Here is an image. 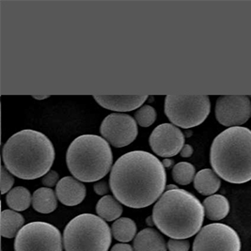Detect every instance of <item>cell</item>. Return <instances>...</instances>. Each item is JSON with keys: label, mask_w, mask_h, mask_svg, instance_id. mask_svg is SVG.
Returning <instances> with one entry per match:
<instances>
[{"label": "cell", "mask_w": 251, "mask_h": 251, "mask_svg": "<svg viewBox=\"0 0 251 251\" xmlns=\"http://www.w3.org/2000/svg\"><path fill=\"white\" fill-rule=\"evenodd\" d=\"M167 173L155 155L133 151L115 162L109 185L115 198L124 205L141 209L154 203L164 194Z\"/></svg>", "instance_id": "1"}, {"label": "cell", "mask_w": 251, "mask_h": 251, "mask_svg": "<svg viewBox=\"0 0 251 251\" xmlns=\"http://www.w3.org/2000/svg\"><path fill=\"white\" fill-rule=\"evenodd\" d=\"M2 157L5 168L12 175L23 180H35L50 172L55 160V148L46 135L26 129L8 139Z\"/></svg>", "instance_id": "2"}, {"label": "cell", "mask_w": 251, "mask_h": 251, "mask_svg": "<svg viewBox=\"0 0 251 251\" xmlns=\"http://www.w3.org/2000/svg\"><path fill=\"white\" fill-rule=\"evenodd\" d=\"M204 216L201 202L180 188L167 190L152 209L154 226L171 239H187L199 233Z\"/></svg>", "instance_id": "3"}, {"label": "cell", "mask_w": 251, "mask_h": 251, "mask_svg": "<svg viewBox=\"0 0 251 251\" xmlns=\"http://www.w3.org/2000/svg\"><path fill=\"white\" fill-rule=\"evenodd\" d=\"M210 162L214 172L230 183L251 181V131L229 127L217 136L211 146Z\"/></svg>", "instance_id": "4"}, {"label": "cell", "mask_w": 251, "mask_h": 251, "mask_svg": "<svg viewBox=\"0 0 251 251\" xmlns=\"http://www.w3.org/2000/svg\"><path fill=\"white\" fill-rule=\"evenodd\" d=\"M113 153L109 143L96 135L76 137L69 146L66 164L72 175L83 183L98 182L109 172Z\"/></svg>", "instance_id": "5"}, {"label": "cell", "mask_w": 251, "mask_h": 251, "mask_svg": "<svg viewBox=\"0 0 251 251\" xmlns=\"http://www.w3.org/2000/svg\"><path fill=\"white\" fill-rule=\"evenodd\" d=\"M112 231L103 218L82 214L73 218L63 231L65 251H108Z\"/></svg>", "instance_id": "6"}, {"label": "cell", "mask_w": 251, "mask_h": 251, "mask_svg": "<svg viewBox=\"0 0 251 251\" xmlns=\"http://www.w3.org/2000/svg\"><path fill=\"white\" fill-rule=\"evenodd\" d=\"M211 111L207 95H168L165 113L175 126L189 129L201 125Z\"/></svg>", "instance_id": "7"}, {"label": "cell", "mask_w": 251, "mask_h": 251, "mask_svg": "<svg viewBox=\"0 0 251 251\" xmlns=\"http://www.w3.org/2000/svg\"><path fill=\"white\" fill-rule=\"evenodd\" d=\"M15 251H63V239L52 224L37 221L25 225L14 241Z\"/></svg>", "instance_id": "8"}, {"label": "cell", "mask_w": 251, "mask_h": 251, "mask_svg": "<svg viewBox=\"0 0 251 251\" xmlns=\"http://www.w3.org/2000/svg\"><path fill=\"white\" fill-rule=\"evenodd\" d=\"M239 235L222 223L206 225L199 231L193 243V251H240Z\"/></svg>", "instance_id": "9"}, {"label": "cell", "mask_w": 251, "mask_h": 251, "mask_svg": "<svg viewBox=\"0 0 251 251\" xmlns=\"http://www.w3.org/2000/svg\"><path fill=\"white\" fill-rule=\"evenodd\" d=\"M137 121L130 115L113 113L103 119L100 132L115 148L130 145L137 137Z\"/></svg>", "instance_id": "10"}, {"label": "cell", "mask_w": 251, "mask_h": 251, "mask_svg": "<svg viewBox=\"0 0 251 251\" xmlns=\"http://www.w3.org/2000/svg\"><path fill=\"white\" fill-rule=\"evenodd\" d=\"M251 115V100L246 95H224L217 100L216 118L222 126H242L249 121Z\"/></svg>", "instance_id": "11"}, {"label": "cell", "mask_w": 251, "mask_h": 251, "mask_svg": "<svg viewBox=\"0 0 251 251\" xmlns=\"http://www.w3.org/2000/svg\"><path fill=\"white\" fill-rule=\"evenodd\" d=\"M149 143L155 154L161 157H172L181 152L184 146L183 132L172 124H163L154 128Z\"/></svg>", "instance_id": "12"}, {"label": "cell", "mask_w": 251, "mask_h": 251, "mask_svg": "<svg viewBox=\"0 0 251 251\" xmlns=\"http://www.w3.org/2000/svg\"><path fill=\"white\" fill-rule=\"evenodd\" d=\"M93 98L102 107L118 112L133 111L140 108L147 101L148 95H94Z\"/></svg>", "instance_id": "13"}, {"label": "cell", "mask_w": 251, "mask_h": 251, "mask_svg": "<svg viewBox=\"0 0 251 251\" xmlns=\"http://www.w3.org/2000/svg\"><path fill=\"white\" fill-rule=\"evenodd\" d=\"M86 194L84 183L71 176L60 179L56 186L57 200L64 205H78L86 198Z\"/></svg>", "instance_id": "14"}, {"label": "cell", "mask_w": 251, "mask_h": 251, "mask_svg": "<svg viewBox=\"0 0 251 251\" xmlns=\"http://www.w3.org/2000/svg\"><path fill=\"white\" fill-rule=\"evenodd\" d=\"M165 239L152 228L140 230L134 240L135 251H167Z\"/></svg>", "instance_id": "15"}, {"label": "cell", "mask_w": 251, "mask_h": 251, "mask_svg": "<svg viewBox=\"0 0 251 251\" xmlns=\"http://www.w3.org/2000/svg\"><path fill=\"white\" fill-rule=\"evenodd\" d=\"M221 185L219 176L210 169L201 170L195 176L194 187L200 194L212 196L218 191Z\"/></svg>", "instance_id": "16"}, {"label": "cell", "mask_w": 251, "mask_h": 251, "mask_svg": "<svg viewBox=\"0 0 251 251\" xmlns=\"http://www.w3.org/2000/svg\"><path fill=\"white\" fill-rule=\"evenodd\" d=\"M203 207L206 217L213 221L221 220L229 213V202L222 195H212L206 198Z\"/></svg>", "instance_id": "17"}, {"label": "cell", "mask_w": 251, "mask_h": 251, "mask_svg": "<svg viewBox=\"0 0 251 251\" xmlns=\"http://www.w3.org/2000/svg\"><path fill=\"white\" fill-rule=\"evenodd\" d=\"M57 195L53 189L41 187L32 195V206L38 213L50 214L57 209Z\"/></svg>", "instance_id": "18"}, {"label": "cell", "mask_w": 251, "mask_h": 251, "mask_svg": "<svg viewBox=\"0 0 251 251\" xmlns=\"http://www.w3.org/2000/svg\"><path fill=\"white\" fill-rule=\"evenodd\" d=\"M25 218L13 210H3L1 213V235L4 238L16 237L23 228Z\"/></svg>", "instance_id": "19"}, {"label": "cell", "mask_w": 251, "mask_h": 251, "mask_svg": "<svg viewBox=\"0 0 251 251\" xmlns=\"http://www.w3.org/2000/svg\"><path fill=\"white\" fill-rule=\"evenodd\" d=\"M123 211L122 203L116 198L109 195L103 196L96 204V213L98 214V217L105 221H116L122 216Z\"/></svg>", "instance_id": "20"}, {"label": "cell", "mask_w": 251, "mask_h": 251, "mask_svg": "<svg viewBox=\"0 0 251 251\" xmlns=\"http://www.w3.org/2000/svg\"><path fill=\"white\" fill-rule=\"evenodd\" d=\"M137 225L131 218L121 217L117 219L111 227L112 235L121 243H128L137 236Z\"/></svg>", "instance_id": "21"}, {"label": "cell", "mask_w": 251, "mask_h": 251, "mask_svg": "<svg viewBox=\"0 0 251 251\" xmlns=\"http://www.w3.org/2000/svg\"><path fill=\"white\" fill-rule=\"evenodd\" d=\"M6 202L13 211L22 212L26 210L32 203V196L24 186H17L6 196Z\"/></svg>", "instance_id": "22"}, {"label": "cell", "mask_w": 251, "mask_h": 251, "mask_svg": "<svg viewBox=\"0 0 251 251\" xmlns=\"http://www.w3.org/2000/svg\"><path fill=\"white\" fill-rule=\"evenodd\" d=\"M196 171L194 166L188 162H181L174 166L172 170L173 180L181 185H187L194 181Z\"/></svg>", "instance_id": "23"}, {"label": "cell", "mask_w": 251, "mask_h": 251, "mask_svg": "<svg viewBox=\"0 0 251 251\" xmlns=\"http://www.w3.org/2000/svg\"><path fill=\"white\" fill-rule=\"evenodd\" d=\"M135 120L141 127H149L154 124L156 120V111L149 104L142 105L135 113Z\"/></svg>", "instance_id": "24"}, {"label": "cell", "mask_w": 251, "mask_h": 251, "mask_svg": "<svg viewBox=\"0 0 251 251\" xmlns=\"http://www.w3.org/2000/svg\"><path fill=\"white\" fill-rule=\"evenodd\" d=\"M14 183V179L5 166H1V194L9 193L12 190V185Z\"/></svg>", "instance_id": "25"}, {"label": "cell", "mask_w": 251, "mask_h": 251, "mask_svg": "<svg viewBox=\"0 0 251 251\" xmlns=\"http://www.w3.org/2000/svg\"><path fill=\"white\" fill-rule=\"evenodd\" d=\"M167 247L170 251H188L190 244L185 239H170Z\"/></svg>", "instance_id": "26"}, {"label": "cell", "mask_w": 251, "mask_h": 251, "mask_svg": "<svg viewBox=\"0 0 251 251\" xmlns=\"http://www.w3.org/2000/svg\"><path fill=\"white\" fill-rule=\"evenodd\" d=\"M58 179H59L58 173L56 171H50L43 177L42 183L46 187L50 188V187H54L55 185L57 186V183L59 182Z\"/></svg>", "instance_id": "27"}, {"label": "cell", "mask_w": 251, "mask_h": 251, "mask_svg": "<svg viewBox=\"0 0 251 251\" xmlns=\"http://www.w3.org/2000/svg\"><path fill=\"white\" fill-rule=\"evenodd\" d=\"M109 188H110V185H108V183L105 181L96 182L93 186L94 192L99 196H104L107 194L109 192Z\"/></svg>", "instance_id": "28"}, {"label": "cell", "mask_w": 251, "mask_h": 251, "mask_svg": "<svg viewBox=\"0 0 251 251\" xmlns=\"http://www.w3.org/2000/svg\"><path fill=\"white\" fill-rule=\"evenodd\" d=\"M110 251H135V250L133 249V247L129 244H123V243H120V244H116L113 246V248L111 249Z\"/></svg>", "instance_id": "29"}, {"label": "cell", "mask_w": 251, "mask_h": 251, "mask_svg": "<svg viewBox=\"0 0 251 251\" xmlns=\"http://www.w3.org/2000/svg\"><path fill=\"white\" fill-rule=\"evenodd\" d=\"M180 153H181V156L184 157V158L190 157L193 154V148H192V146H190L188 144H185Z\"/></svg>", "instance_id": "30"}, {"label": "cell", "mask_w": 251, "mask_h": 251, "mask_svg": "<svg viewBox=\"0 0 251 251\" xmlns=\"http://www.w3.org/2000/svg\"><path fill=\"white\" fill-rule=\"evenodd\" d=\"M162 164H163V166L165 168H171L172 165H173V160L170 159V158H165V159L163 160Z\"/></svg>", "instance_id": "31"}, {"label": "cell", "mask_w": 251, "mask_h": 251, "mask_svg": "<svg viewBox=\"0 0 251 251\" xmlns=\"http://www.w3.org/2000/svg\"><path fill=\"white\" fill-rule=\"evenodd\" d=\"M178 187L176 186V185H172V184H171V185H168L167 187H166V189L167 190H173V189H177Z\"/></svg>", "instance_id": "32"}, {"label": "cell", "mask_w": 251, "mask_h": 251, "mask_svg": "<svg viewBox=\"0 0 251 251\" xmlns=\"http://www.w3.org/2000/svg\"><path fill=\"white\" fill-rule=\"evenodd\" d=\"M147 223H148L149 225H154V222H153L152 217H150L147 218Z\"/></svg>", "instance_id": "33"}, {"label": "cell", "mask_w": 251, "mask_h": 251, "mask_svg": "<svg viewBox=\"0 0 251 251\" xmlns=\"http://www.w3.org/2000/svg\"><path fill=\"white\" fill-rule=\"evenodd\" d=\"M49 96H33V98L37 99V100H42V99H46L48 98Z\"/></svg>", "instance_id": "34"}]
</instances>
